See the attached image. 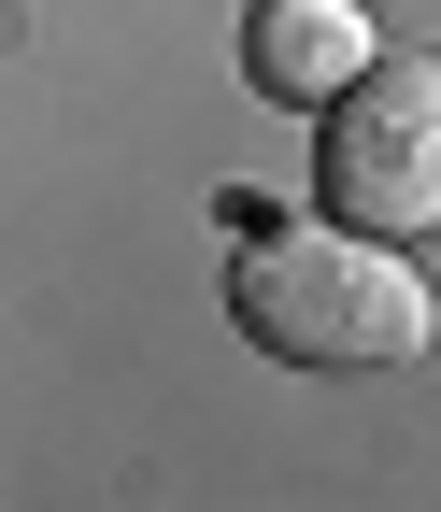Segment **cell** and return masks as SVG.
<instances>
[{"instance_id":"cell-1","label":"cell","mask_w":441,"mask_h":512,"mask_svg":"<svg viewBox=\"0 0 441 512\" xmlns=\"http://www.w3.org/2000/svg\"><path fill=\"white\" fill-rule=\"evenodd\" d=\"M228 313L242 342L285 356V370H399L427 342V285L399 242L370 228H257L228 271Z\"/></svg>"},{"instance_id":"cell-2","label":"cell","mask_w":441,"mask_h":512,"mask_svg":"<svg viewBox=\"0 0 441 512\" xmlns=\"http://www.w3.org/2000/svg\"><path fill=\"white\" fill-rule=\"evenodd\" d=\"M313 185H328V228H370V242L441 228V72L427 57H370L342 100H313Z\"/></svg>"},{"instance_id":"cell-3","label":"cell","mask_w":441,"mask_h":512,"mask_svg":"<svg viewBox=\"0 0 441 512\" xmlns=\"http://www.w3.org/2000/svg\"><path fill=\"white\" fill-rule=\"evenodd\" d=\"M370 57H385V29L356 15V0H257V15H242V72H257L271 100H342Z\"/></svg>"}]
</instances>
